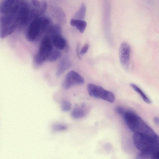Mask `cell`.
Returning <instances> with one entry per match:
<instances>
[{
	"instance_id": "1",
	"label": "cell",
	"mask_w": 159,
	"mask_h": 159,
	"mask_svg": "<svg viewBox=\"0 0 159 159\" xmlns=\"http://www.w3.org/2000/svg\"><path fill=\"white\" fill-rule=\"evenodd\" d=\"M133 139L136 148L150 157L159 149V136L155 133L152 134L134 133Z\"/></svg>"
},
{
	"instance_id": "2",
	"label": "cell",
	"mask_w": 159,
	"mask_h": 159,
	"mask_svg": "<svg viewBox=\"0 0 159 159\" xmlns=\"http://www.w3.org/2000/svg\"><path fill=\"white\" fill-rule=\"evenodd\" d=\"M51 20L48 17L39 16L30 22L26 32L27 39L31 42L38 40L43 32L51 26Z\"/></svg>"
},
{
	"instance_id": "3",
	"label": "cell",
	"mask_w": 159,
	"mask_h": 159,
	"mask_svg": "<svg viewBox=\"0 0 159 159\" xmlns=\"http://www.w3.org/2000/svg\"><path fill=\"white\" fill-rule=\"evenodd\" d=\"M123 116L128 127L134 133L152 134L155 133L134 112L130 111H125Z\"/></svg>"
},
{
	"instance_id": "4",
	"label": "cell",
	"mask_w": 159,
	"mask_h": 159,
	"mask_svg": "<svg viewBox=\"0 0 159 159\" xmlns=\"http://www.w3.org/2000/svg\"><path fill=\"white\" fill-rule=\"evenodd\" d=\"M18 11L14 9L0 14V35L1 38H6L11 34L18 25Z\"/></svg>"
},
{
	"instance_id": "5",
	"label": "cell",
	"mask_w": 159,
	"mask_h": 159,
	"mask_svg": "<svg viewBox=\"0 0 159 159\" xmlns=\"http://www.w3.org/2000/svg\"><path fill=\"white\" fill-rule=\"evenodd\" d=\"M53 49L52 44L50 38L48 35L44 36L41 40L38 51L35 56V63L39 65L47 61Z\"/></svg>"
},
{
	"instance_id": "6",
	"label": "cell",
	"mask_w": 159,
	"mask_h": 159,
	"mask_svg": "<svg viewBox=\"0 0 159 159\" xmlns=\"http://www.w3.org/2000/svg\"><path fill=\"white\" fill-rule=\"evenodd\" d=\"M87 89L89 94L92 97L110 103H112L115 101V97L113 93L100 86L90 83L88 84Z\"/></svg>"
},
{
	"instance_id": "7",
	"label": "cell",
	"mask_w": 159,
	"mask_h": 159,
	"mask_svg": "<svg viewBox=\"0 0 159 159\" xmlns=\"http://www.w3.org/2000/svg\"><path fill=\"white\" fill-rule=\"evenodd\" d=\"M131 48L126 42H122L119 49V56L120 64L125 70L129 69L130 61Z\"/></svg>"
},
{
	"instance_id": "8",
	"label": "cell",
	"mask_w": 159,
	"mask_h": 159,
	"mask_svg": "<svg viewBox=\"0 0 159 159\" xmlns=\"http://www.w3.org/2000/svg\"><path fill=\"white\" fill-rule=\"evenodd\" d=\"M84 83L83 78L77 73L71 70L66 75L62 83V86L65 89H68L72 86L81 85Z\"/></svg>"
},
{
	"instance_id": "9",
	"label": "cell",
	"mask_w": 159,
	"mask_h": 159,
	"mask_svg": "<svg viewBox=\"0 0 159 159\" xmlns=\"http://www.w3.org/2000/svg\"><path fill=\"white\" fill-rule=\"evenodd\" d=\"M30 18V9L25 1L21 0L20 7L18 13V25H26Z\"/></svg>"
},
{
	"instance_id": "10",
	"label": "cell",
	"mask_w": 159,
	"mask_h": 159,
	"mask_svg": "<svg viewBox=\"0 0 159 159\" xmlns=\"http://www.w3.org/2000/svg\"><path fill=\"white\" fill-rule=\"evenodd\" d=\"M72 63L70 58L67 56L64 57L59 62L57 70L56 75L60 76L71 66Z\"/></svg>"
},
{
	"instance_id": "11",
	"label": "cell",
	"mask_w": 159,
	"mask_h": 159,
	"mask_svg": "<svg viewBox=\"0 0 159 159\" xmlns=\"http://www.w3.org/2000/svg\"><path fill=\"white\" fill-rule=\"evenodd\" d=\"M52 45L58 50L63 49L66 45V41L61 34H58L51 36Z\"/></svg>"
},
{
	"instance_id": "12",
	"label": "cell",
	"mask_w": 159,
	"mask_h": 159,
	"mask_svg": "<svg viewBox=\"0 0 159 159\" xmlns=\"http://www.w3.org/2000/svg\"><path fill=\"white\" fill-rule=\"evenodd\" d=\"M71 25L75 27L80 33H83L87 25V22L83 20L71 19L70 21Z\"/></svg>"
},
{
	"instance_id": "13",
	"label": "cell",
	"mask_w": 159,
	"mask_h": 159,
	"mask_svg": "<svg viewBox=\"0 0 159 159\" xmlns=\"http://www.w3.org/2000/svg\"><path fill=\"white\" fill-rule=\"evenodd\" d=\"M130 85L134 91L140 95L145 103L148 104L151 103V100L139 87L135 84L132 83L130 84Z\"/></svg>"
},
{
	"instance_id": "14",
	"label": "cell",
	"mask_w": 159,
	"mask_h": 159,
	"mask_svg": "<svg viewBox=\"0 0 159 159\" xmlns=\"http://www.w3.org/2000/svg\"><path fill=\"white\" fill-rule=\"evenodd\" d=\"M52 13L54 16L59 21L62 23L65 22V15L61 9L58 7H55L52 10Z\"/></svg>"
},
{
	"instance_id": "15",
	"label": "cell",
	"mask_w": 159,
	"mask_h": 159,
	"mask_svg": "<svg viewBox=\"0 0 159 159\" xmlns=\"http://www.w3.org/2000/svg\"><path fill=\"white\" fill-rule=\"evenodd\" d=\"M86 13V6L84 3H82L78 11L74 15V19L83 20Z\"/></svg>"
},
{
	"instance_id": "16",
	"label": "cell",
	"mask_w": 159,
	"mask_h": 159,
	"mask_svg": "<svg viewBox=\"0 0 159 159\" xmlns=\"http://www.w3.org/2000/svg\"><path fill=\"white\" fill-rule=\"evenodd\" d=\"M61 56V53L58 50L53 49L50 53L47 61L49 62H54L59 59Z\"/></svg>"
},
{
	"instance_id": "17",
	"label": "cell",
	"mask_w": 159,
	"mask_h": 159,
	"mask_svg": "<svg viewBox=\"0 0 159 159\" xmlns=\"http://www.w3.org/2000/svg\"><path fill=\"white\" fill-rule=\"evenodd\" d=\"M85 114L84 111L82 109L75 108L72 111L71 115L73 118L78 119L83 117Z\"/></svg>"
},
{
	"instance_id": "18",
	"label": "cell",
	"mask_w": 159,
	"mask_h": 159,
	"mask_svg": "<svg viewBox=\"0 0 159 159\" xmlns=\"http://www.w3.org/2000/svg\"><path fill=\"white\" fill-rule=\"evenodd\" d=\"M71 108V104L69 101H64L61 102V108L62 111L65 112L68 111Z\"/></svg>"
},
{
	"instance_id": "19",
	"label": "cell",
	"mask_w": 159,
	"mask_h": 159,
	"mask_svg": "<svg viewBox=\"0 0 159 159\" xmlns=\"http://www.w3.org/2000/svg\"><path fill=\"white\" fill-rule=\"evenodd\" d=\"M66 125L61 124H55L53 125L52 129L55 131H60L65 130L66 129Z\"/></svg>"
},
{
	"instance_id": "20",
	"label": "cell",
	"mask_w": 159,
	"mask_h": 159,
	"mask_svg": "<svg viewBox=\"0 0 159 159\" xmlns=\"http://www.w3.org/2000/svg\"><path fill=\"white\" fill-rule=\"evenodd\" d=\"M89 48V45L88 43H86L82 47L80 51V55H83L86 54Z\"/></svg>"
},
{
	"instance_id": "21",
	"label": "cell",
	"mask_w": 159,
	"mask_h": 159,
	"mask_svg": "<svg viewBox=\"0 0 159 159\" xmlns=\"http://www.w3.org/2000/svg\"><path fill=\"white\" fill-rule=\"evenodd\" d=\"M115 111L117 113L123 116L125 112L124 109L121 106L117 107L115 108Z\"/></svg>"
},
{
	"instance_id": "22",
	"label": "cell",
	"mask_w": 159,
	"mask_h": 159,
	"mask_svg": "<svg viewBox=\"0 0 159 159\" xmlns=\"http://www.w3.org/2000/svg\"><path fill=\"white\" fill-rule=\"evenodd\" d=\"M150 158L151 159H159V149L153 153Z\"/></svg>"
},
{
	"instance_id": "23",
	"label": "cell",
	"mask_w": 159,
	"mask_h": 159,
	"mask_svg": "<svg viewBox=\"0 0 159 159\" xmlns=\"http://www.w3.org/2000/svg\"><path fill=\"white\" fill-rule=\"evenodd\" d=\"M79 49H80L79 45L78 44L76 48V54H77L78 57H80V50Z\"/></svg>"
},
{
	"instance_id": "24",
	"label": "cell",
	"mask_w": 159,
	"mask_h": 159,
	"mask_svg": "<svg viewBox=\"0 0 159 159\" xmlns=\"http://www.w3.org/2000/svg\"><path fill=\"white\" fill-rule=\"evenodd\" d=\"M153 121L156 125H159V118L158 117H154L153 118Z\"/></svg>"
}]
</instances>
